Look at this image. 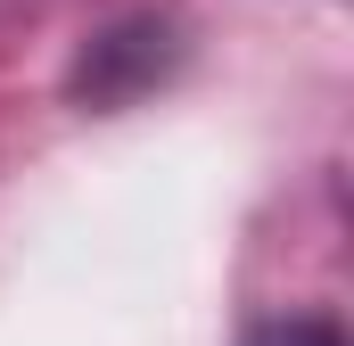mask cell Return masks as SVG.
Here are the masks:
<instances>
[{"mask_svg":"<svg viewBox=\"0 0 354 346\" xmlns=\"http://www.w3.org/2000/svg\"><path fill=\"white\" fill-rule=\"evenodd\" d=\"M256 346H338V330L330 322H272V330H256Z\"/></svg>","mask_w":354,"mask_h":346,"instance_id":"1","label":"cell"}]
</instances>
